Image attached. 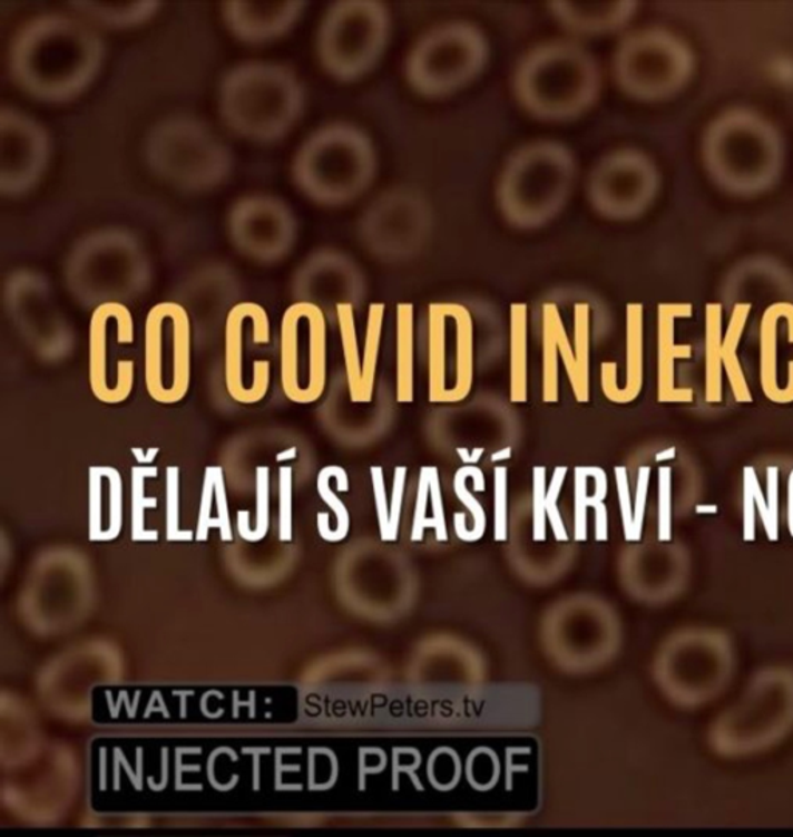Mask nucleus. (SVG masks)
<instances>
[{
    "mask_svg": "<svg viewBox=\"0 0 793 837\" xmlns=\"http://www.w3.org/2000/svg\"><path fill=\"white\" fill-rule=\"evenodd\" d=\"M106 42L79 16H35L16 31L8 47L7 69L23 94L46 105L77 100L101 74Z\"/></svg>",
    "mask_w": 793,
    "mask_h": 837,
    "instance_id": "1",
    "label": "nucleus"
},
{
    "mask_svg": "<svg viewBox=\"0 0 793 837\" xmlns=\"http://www.w3.org/2000/svg\"><path fill=\"white\" fill-rule=\"evenodd\" d=\"M510 86L515 100L530 117L572 121L588 114L600 98L601 69L582 43L552 39L522 55Z\"/></svg>",
    "mask_w": 793,
    "mask_h": 837,
    "instance_id": "2",
    "label": "nucleus"
},
{
    "mask_svg": "<svg viewBox=\"0 0 793 837\" xmlns=\"http://www.w3.org/2000/svg\"><path fill=\"white\" fill-rule=\"evenodd\" d=\"M307 105L304 82L291 67L247 61L232 67L217 87L221 120L242 140L270 145L283 140Z\"/></svg>",
    "mask_w": 793,
    "mask_h": 837,
    "instance_id": "3",
    "label": "nucleus"
},
{
    "mask_svg": "<svg viewBox=\"0 0 793 837\" xmlns=\"http://www.w3.org/2000/svg\"><path fill=\"white\" fill-rule=\"evenodd\" d=\"M577 182L578 160L566 143L529 142L503 164L496 182V206L513 228L546 227L565 212Z\"/></svg>",
    "mask_w": 793,
    "mask_h": 837,
    "instance_id": "4",
    "label": "nucleus"
},
{
    "mask_svg": "<svg viewBox=\"0 0 793 837\" xmlns=\"http://www.w3.org/2000/svg\"><path fill=\"white\" fill-rule=\"evenodd\" d=\"M379 174V153L366 130L349 121L320 126L301 143L291 166L297 192L321 206H344L363 196Z\"/></svg>",
    "mask_w": 793,
    "mask_h": 837,
    "instance_id": "5",
    "label": "nucleus"
},
{
    "mask_svg": "<svg viewBox=\"0 0 793 837\" xmlns=\"http://www.w3.org/2000/svg\"><path fill=\"white\" fill-rule=\"evenodd\" d=\"M143 162L158 181L182 193L219 188L234 169L233 149L194 115L176 114L154 123L143 138Z\"/></svg>",
    "mask_w": 793,
    "mask_h": 837,
    "instance_id": "6",
    "label": "nucleus"
},
{
    "mask_svg": "<svg viewBox=\"0 0 793 837\" xmlns=\"http://www.w3.org/2000/svg\"><path fill=\"white\" fill-rule=\"evenodd\" d=\"M148 253L128 228L94 230L79 237L66 263V281L75 299L89 308L123 303L149 283Z\"/></svg>",
    "mask_w": 793,
    "mask_h": 837,
    "instance_id": "7",
    "label": "nucleus"
},
{
    "mask_svg": "<svg viewBox=\"0 0 793 837\" xmlns=\"http://www.w3.org/2000/svg\"><path fill=\"white\" fill-rule=\"evenodd\" d=\"M489 38L473 22L450 21L425 31L404 59L403 75L412 93L440 100L461 93L490 62Z\"/></svg>",
    "mask_w": 793,
    "mask_h": 837,
    "instance_id": "8",
    "label": "nucleus"
},
{
    "mask_svg": "<svg viewBox=\"0 0 793 837\" xmlns=\"http://www.w3.org/2000/svg\"><path fill=\"white\" fill-rule=\"evenodd\" d=\"M392 36L390 10L380 0H339L316 30L321 69L340 82L368 77L382 61Z\"/></svg>",
    "mask_w": 793,
    "mask_h": 837,
    "instance_id": "9",
    "label": "nucleus"
},
{
    "mask_svg": "<svg viewBox=\"0 0 793 837\" xmlns=\"http://www.w3.org/2000/svg\"><path fill=\"white\" fill-rule=\"evenodd\" d=\"M193 321L177 301L150 308L143 331V374L154 402L170 407L192 390Z\"/></svg>",
    "mask_w": 793,
    "mask_h": 837,
    "instance_id": "10",
    "label": "nucleus"
},
{
    "mask_svg": "<svg viewBox=\"0 0 793 837\" xmlns=\"http://www.w3.org/2000/svg\"><path fill=\"white\" fill-rule=\"evenodd\" d=\"M280 376L285 398L312 405L327 387V319L319 305L295 301L280 327Z\"/></svg>",
    "mask_w": 793,
    "mask_h": 837,
    "instance_id": "11",
    "label": "nucleus"
},
{
    "mask_svg": "<svg viewBox=\"0 0 793 837\" xmlns=\"http://www.w3.org/2000/svg\"><path fill=\"white\" fill-rule=\"evenodd\" d=\"M272 323L263 305L242 301L224 327L225 388L234 402L253 407L272 385Z\"/></svg>",
    "mask_w": 793,
    "mask_h": 837,
    "instance_id": "12",
    "label": "nucleus"
},
{
    "mask_svg": "<svg viewBox=\"0 0 793 837\" xmlns=\"http://www.w3.org/2000/svg\"><path fill=\"white\" fill-rule=\"evenodd\" d=\"M137 377V337L128 305L105 303L89 323V387L98 402L125 403Z\"/></svg>",
    "mask_w": 793,
    "mask_h": 837,
    "instance_id": "13",
    "label": "nucleus"
},
{
    "mask_svg": "<svg viewBox=\"0 0 793 837\" xmlns=\"http://www.w3.org/2000/svg\"><path fill=\"white\" fill-rule=\"evenodd\" d=\"M474 383L473 320L461 304H432L428 398L431 403H459Z\"/></svg>",
    "mask_w": 793,
    "mask_h": 837,
    "instance_id": "14",
    "label": "nucleus"
},
{
    "mask_svg": "<svg viewBox=\"0 0 793 837\" xmlns=\"http://www.w3.org/2000/svg\"><path fill=\"white\" fill-rule=\"evenodd\" d=\"M233 247L256 263L284 260L295 247L300 222L291 204L273 194H247L234 201L225 217Z\"/></svg>",
    "mask_w": 793,
    "mask_h": 837,
    "instance_id": "15",
    "label": "nucleus"
},
{
    "mask_svg": "<svg viewBox=\"0 0 793 837\" xmlns=\"http://www.w3.org/2000/svg\"><path fill=\"white\" fill-rule=\"evenodd\" d=\"M53 143L41 121L19 107L0 110V193L10 199L38 188L49 171Z\"/></svg>",
    "mask_w": 793,
    "mask_h": 837,
    "instance_id": "16",
    "label": "nucleus"
},
{
    "mask_svg": "<svg viewBox=\"0 0 793 837\" xmlns=\"http://www.w3.org/2000/svg\"><path fill=\"white\" fill-rule=\"evenodd\" d=\"M652 166L634 150H613L595 162L586 177V201L598 216L625 221L652 199Z\"/></svg>",
    "mask_w": 793,
    "mask_h": 837,
    "instance_id": "17",
    "label": "nucleus"
},
{
    "mask_svg": "<svg viewBox=\"0 0 793 837\" xmlns=\"http://www.w3.org/2000/svg\"><path fill=\"white\" fill-rule=\"evenodd\" d=\"M434 212L427 197L410 186L376 194L359 216V235L376 250L408 247L430 233Z\"/></svg>",
    "mask_w": 793,
    "mask_h": 837,
    "instance_id": "18",
    "label": "nucleus"
},
{
    "mask_svg": "<svg viewBox=\"0 0 793 837\" xmlns=\"http://www.w3.org/2000/svg\"><path fill=\"white\" fill-rule=\"evenodd\" d=\"M6 300L16 327L39 351L58 354L69 347V328L41 275L30 270L13 273L7 281Z\"/></svg>",
    "mask_w": 793,
    "mask_h": 837,
    "instance_id": "19",
    "label": "nucleus"
},
{
    "mask_svg": "<svg viewBox=\"0 0 793 837\" xmlns=\"http://www.w3.org/2000/svg\"><path fill=\"white\" fill-rule=\"evenodd\" d=\"M303 0H227L222 21L237 41L267 43L291 33L303 18Z\"/></svg>",
    "mask_w": 793,
    "mask_h": 837,
    "instance_id": "20",
    "label": "nucleus"
},
{
    "mask_svg": "<svg viewBox=\"0 0 793 837\" xmlns=\"http://www.w3.org/2000/svg\"><path fill=\"white\" fill-rule=\"evenodd\" d=\"M355 278L346 257L332 250H320L304 261L293 280L296 301L319 305L324 315L340 304L355 305Z\"/></svg>",
    "mask_w": 793,
    "mask_h": 837,
    "instance_id": "21",
    "label": "nucleus"
},
{
    "mask_svg": "<svg viewBox=\"0 0 793 837\" xmlns=\"http://www.w3.org/2000/svg\"><path fill=\"white\" fill-rule=\"evenodd\" d=\"M547 11L562 30L580 38H598L620 30L634 11V3L614 0H552Z\"/></svg>",
    "mask_w": 793,
    "mask_h": 837,
    "instance_id": "22",
    "label": "nucleus"
},
{
    "mask_svg": "<svg viewBox=\"0 0 793 837\" xmlns=\"http://www.w3.org/2000/svg\"><path fill=\"white\" fill-rule=\"evenodd\" d=\"M123 478L110 466L90 467L89 470V538L97 543L114 542L121 534Z\"/></svg>",
    "mask_w": 793,
    "mask_h": 837,
    "instance_id": "23",
    "label": "nucleus"
},
{
    "mask_svg": "<svg viewBox=\"0 0 793 837\" xmlns=\"http://www.w3.org/2000/svg\"><path fill=\"white\" fill-rule=\"evenodd\" d=\"M601 390L609 402L626 405L634 402L644 390V348H642V309L630 305L628 321V359H626V383H617V364H601Z\"/></svg>",
    "mask_w": 793,
    "mask_h": 837,
    "instance_id": "24",
    "label": "nucleus"
},
{
    "mask_svg": "<svg viewBox=\"0 0 793 837\" xmlns=\"http://www.w3.org/2000/svg\"><path fill=\"white\" fill-rule=\"evenodd\" d=\"M69 6L79 18L112 30H128L153 21L160 11L158 0H74Z\"/></svg>",
    "mask_w": 793,
    "mask_h": 837,
    "instance_id": "25",
    "label": "nucleus"
},
{
    "mask_svg": "<svg viewBox=\"0 0 793 837\" xmlns=\"http://www.w3.org/2000/svg\"><path fill=\"white\" fill-rule=\"evenodd\" d=\"M793 315V305L776 304L765 312L763 334H761V388L765 398L773 403L793 402V360L789 362L786 387H780L779 363H776V321L780 317Z\"/></svg>",
    "mask_w": 793,
    "mask_h": 837,
    "instance_id": "26",
    "label": "nucleus"
},
{
    "mask_svg": "<svg viewBox=\"0 0 793 837\" xmlns=\"http://www.w3.org/2000/svg\"><path fill=\"white\" fill-rule=\"evenodd\" d=\"M219 529L222 542H232L227 487L221 467H206L202 487L200 510H198L197 542H206L209 531Z\"/></svg>",
    "mask_w": 793,
    "mask_h": 837,
    "instance_id": "27",
    "label": "nucleus"
},
{
    "mask_svg": "<svg viewBox=\"0 0 793 837\" xmlns=\"http://www.w3.org/2000/svg\"><path fill=\"white\" fill-rule=\"evenodd\" d=\"M674 305L660 308V356H659V382H657V399L662 403H689L693 402V390L676 387L674 362L676 359H688L692 349L676 347L673 340Z\"/></svg>",
    "mask_w": 793,
    "mask_h": 837,
    "instance_id": "28",
    "label": "nucleus"
},
{
    "mask_svg": "<svg viewBox=\"0 0 793 837\" xmlns=\"http://www.w3.org/2000/svg\"><path fill=\"white\" fill-rule=\"evenodd\" d=\"M529 400V362H527V309H511L510 402Z\"/></svg>",
    "mask_w": 793,
    "mask_h": 837,
    "instance_id": "29",
    "label": "nucleus"
},
{
    "mask_svg": "<svg viewBox=\"0 0 793 837\" xmlns=\"http://www.w3.org/2000/svg\"><path fill=\"white\" fill-rule=\"evenodd\" d=\"M747 313L748 304L736 305L723 344V368L730 388H732L733 398L737 403H751L753 400L751 388H748L747 379H745L743 368H741L736 356L737 341L741 339Z\"/></svg>",
    "mask_w": 793,
    "mask_h": 837,
    "instance_id": "30",
    "label": "nucleus"
},
{
    "mask_svg": "<svg viewBox=\"0 0 793 837\" xmlns=\"http://www.w3.org/2000/svg\"><path fill=\"white\" fill-rule=\"evenodd\" d=\"M396 402L414 400V349H412V309L399 308V339H396Z\"/></svg>",
    "mask_w": 793,
    "mask_h": 837,
    "instance_id": "31",
    "label": "nucleus"
},
{
    "mask_svg": "<svg viewBox=\"0 0 793 837\" xmlns=\"http://www.w3.org/2000/svg\"><path fill=\"white\" fill-rule=\"evenodd\" d=\"M354 308L355 305L347 303L340 304L336 308V321H339L341 341H343L349 395H351L352 402L362 403V359H360L359 344H356Z\"/></svg>",
    "mask_w": 793,
    "mask_h": 837,
    "instance_id": "32",
    "label": "nucleus"
},
{
    "mask_svg": "<svg viewBox=\"0 0 793 837\" xmlns=\"http://www.w3.org/2000/svg\"><path fill=\"white\" fill-rule=\"evenodd\" d=\"M707 354H705V400L723 402V344H721V305L707 312Z\"/></svg>",
    "mask_w": 793,
    "mask_h": 837,
    "instance_id": "33",
    "label": "nucleus"
},
{
    "mask_svg": "<svg viewBox=\"0 0 793 837\" xmlns=\"http://www.w3.org/2000/svg\"><path fill=\"white\" fill-rule=\"evenodd\" d=\"M575 348L574 354L577 360L578 387L574 391L578 403H588L590 400V305L586 303L575 304Z\"/></svg>",
    "mask_w": 793,
    "mask_h": 837,
    "instance_id": "34",
    "label": "nucleus"
},
{
    "mask_svg": "<svg viewBox=\"0 0 793 837\" xmlns=\"http://www.w3.org/2000/svg\"><path fill=\"white\" fill-rule=\"evenodd\" d=\"M468 478L473 479L474 490L483 492L486 490V476H483L482 470L476 466L461 467V469L456 471L454 475L453 487L456 495H458L459 502L470 510L471 517H473V527L468 529L467 533L462 534L459 538L466 543H474L478 542V539H481L483 534H486L487 517L481 503H479L478 499L470 494V490H468Z\"/></svg>",
    "mask_w": 793,
    "mask_h": 837,
    "instance_id": "35",
    "label": "nucleus"
},
{
    "mask_svg": "<svg viewBox=\"0 0 793 837\" xmlns=\"http://www.w3.org/2000/svg\"><path fill=\"white\" fill-rule=\"evenodd\" d=\"M383 305H371L366 344L362 360L363 391L362 403H369L374 396L376 364H379L380 335H382Z\"/></svg>",
    "mask_w": 793,
    "mask_h": 837,
    "instance_id": "36",
    "label": "nucleus"
},
{
    "mask_svg": "<svg viewBox=\"0 0 793 837\" xmlns=\"http://www.w3.org/2000/svg\"><path fill=\"white\" fill-rule=\"evenodd\" d=\"M542 327H545V363H542V400L546 403H557L560 400V376H558V344L557 331L549 313L542 311Z\"/></svg>",
    "mask_w": 793,
    "mask_h": 837,
    "instance_id": "37",
    "label": "nucleus"
},
{
    "mask_svg": "<svg viewBox=\"0 0 793 837\" xmlns=\"http://www.w3.org/2000/svg\"><path fill=\"white\" fill-rule=\"evenodd\" d=\"M341 469H343V467L340 466L324 467L319 474V479H316V489H319L321 499L331 507L333 515H335L336 518V527L333 529L329 543H339L341 539L346 538L349 527H351V518H349L346 506H344V503L336 497L335 492H333L331 487V479L335 478Z\"/></svg>",
    "mask_w": 793,
    "mask_h": 837,
    "instance_id": "38",
    "label": "nucleus"
},
{
    "mask_svg": "<svg viewBox=\"0 0 793 837\" xmlns=\"http://www.w3.org/2000/svg\"><path fill=\"white\" fill-rule=\"evenodd\" d=\"M150 476H157L154 467H134L133 470V492H134V519H133V538L134 542H156L153 535L145 531V518L143 510L154 507L157 499L145 497V479Z\"/></svg>",
    "mask_w": 793,
    "mask_h": 837,
    "instance_id": "39",
    "label": "nucleus"
},
{
    "mask_svg": "<svg viewBox=\"0 0 793 837\" xmlns=\"http://www.w3.org/2000/svg\"><path fill=\"white\" fill-rule=\"evenodd\" d=\"M270 529V470L268 467L256 469V518L255 526L242 539L257 543L265 538Z\"/></svg>",
    "mask_w": 793,
    "mask_h": 837,
    "instance_id": "40",
    "label": "nucleus"
},
{
    "mask_svg": "<svg viewBox=\"0 0 793 837\" xmlns=\"http://www.w3.org/2000/svg\"><path fill=\"white\" fill-rule=\"evenodd\" d=\"M673 470L672 467L659 469V542L673 538Z\"/></svg>",
    "mask_w": 793,
    "mask_h": 837,
    "instance_id": "41",
    "label": "nucleus"
},
{
    "mask_svg": "<svg viewBox=\"0 0 793 837\" xmlns=\"http://www.w3.org/2000/svg\"><path fill=\"white\" fill-rule=\"evenodd\" d=\"M567 471H569L567 470V467H557L552 475V483L549 484V487H547L546 492L547 518H549L550 525H552L555 538H557L558 542L565 543L567 542V539H569V537H567L566 526L565 523H562L560 509H558L557 503L558 498H560L562 484H565Z\"/></svg>",
    "mask_w": 793,
    "mask_h": 837,
    "instance_id": "42",
    "label": "nucleus"
},
{
    "mask_svg": "<svg viewBox=\"0 0 793 837\" xmlns=\"http://www.w3.org/2000/svg\"><path fill=\"white\" fill-rule=\"evenodd\" d=\"M588 479L586 467L575 469V539L586 542L588 539Z\"/></svg>",
    "mask_w": 793,
    "mask_h": 837,
    "instance_id": "43",
    "label": "nucleus"
},
{
    "mask_svg": "<svg viewBox=\"0 0 793 837\" xmlns=\"http://www.w3.org/2000/svg\"><path fill=\"white\" fill-rule=\"evenodd\" d=\"M166 492H168V510H166V538L169 542L192 539L193 535L184 534L178 529V470L177 467H168L166 470Z\"/></svg>",
    "mask_w": 793,
    "mask_h": 837,
    "instance_id": "44",
    "label": "nucleus"
},
{
    "mask_svg": "<svg viewBox=\"0 0 793 837\" xmlns=\"http://www.w3.org/2000/svg\"><path fill=\"white\" fill-rule=\"evenodd\" d=\"M430 499H431V518L428 527L434 529L435 539L446 543L448 539L446 510H443L442 487H440V475L435 467H430Z\"/></svg>",
    "mask_w": 793,
    "mask_h": 837,
    "instance_id": "45",
    "label": "nucleus"
},
{
    "mask_svg": "<svg viewBox=\"0 0 793 837\" xmlns=\"http://www.w3.org/2000/svg\"><path fill=\"white\" fill-rule=\"evenodd\" d=\"M546 467L533 469V539L546 542Z\"/></svg>",
    "mask_w": 793,
    "mask_h": 837,
    "instance_id": "46",
    "label": "nucleus"
},
{
    "mask_svg": "<svg viewBox=\"0 0 793 837\" xmlns=\"http://www.w3.org/2000/svg\"><path fill=\"white\" fill-rule=\"evenodd\" d=\"M495 539H507V467L495 469Z\"/></svg>",
    "mask_w": 793,
    "mask_h": 837,
    "instance_id": "47",
    "label": "nucleus"
},
{
    "mask_svg": "<svg viewBox=\"0 0 793 837\" xmlns=\"http://www.w3.org/2000/svg\"><path fill=\"white\" fill-rule=\"evenodd\" d=\"M428 499H430V467H422L419 476L418 502H415L414 522H412L411 539L422 542L428 526Z\"/></svg>",
    "mask_w": 793,
    "mask_h": 837,
    "instance_id": "48",
    "label": "nucleus"
},
{
    "mask_svg": "<svg viewBox=\"0 0 793 837\" xmlns=\"http://www.w3.org/2000/svg\"><path fill=\"white\" fill-rule=\"evenodd\" d=\"M371 478L372 487H374L380 534H382L383 542H390V502H388L386 484H384L382 467H371Z\"/></svg>",
    "mask_w": 793,
    "mask_h": 837,
    "instance_id": "49",
    "label": "nucleus"
},
{
    "mask_svg": "<svg viewBox=\"0 0 793 837\" xmlns=\"http://www.w3.org/2000/svg\"><path fill=\"white\" fill-rule=\"evenodd\" d=\"M649 479H652V469L648 466L640 467L637 476L636 503H634V542H640L642 533H644Z\"/></svg>",
    "mask_w": 793,
    "mask_h": 837,
    "instance_id": "50",
    "label": "nucleus"
},
{
    "mask_svg": "<svg viewBox=\"0 0 793 837\" xmlns=\"http://www.w3.org/2000/svg\"><path fill=\"white\" fill-rule=\"evenodd\" d=\"M618 503H620L621 522H624L625 538L634 542V510L630 504L628 471L625 467H616Z\"/></svg>",
    "mask_w": 793,
    "mask_h": 837,
    "instance_id": "51",
    "label": "nucleus"
},
{
    "mask_svg": "<svg viewBox=\"0 0 793 837\" xmlns=\"http://www.w3.org/2000/svg\"><path fill=\"white\" fill-rule=\"evenodd\" d=\"M407 467H396L394 484H392L390 506V542H395L399 535L400 515H402L404 486H407Z\"/></svg>",
    "mask_w": 793,
    "mask_h": 837,
    "instance_id": "52",
    "label": "nucleus"
},
{
    "mask_svg": "<svg viewBox=\"0 0 793 837\" xmlns=\"http://www.w3.org/2000/svg\"><path fill=\"white\" fill-rule=\"evenodd\" d=\"M744 478L747 479L748 483H751L756 509H758L760 518L763 519L765 535H767V538L771 539V542H779V538H776L775 534H773L771 512H768L767 499H765L763 489H761L758 475H756V471L755 469H753V467L748 466L744 469Z\"/></svg>",
    "mask_w": 793,
    "mask_h": 837,
    "instance_id": "53",
    "label": "nucleus"
},
{
    "mask_svg": "<svg viewBox=\"0 0 793 837\" xmlns=\"http://www.w3.org/2000/svg\"><path fill=\"white\" fill-rule=\"evenodd\" d=\"M765 481H767V506L771 512L773 534L780 538V517H779V492H780V470L779 467L771 466L765 470Z\"/></svg>",
    "mask_w": 793,
    "mask_h": 837,
    "instance_id": "54",
    "label": "nucleus"
},
{
    "mask_svg": "<svg viewBox=\"0 0 793 837\" xmlns=\"http://www.w3.org/2000/svg\"><path fill=\"white\" fill-rule=\"evenodd\" d=\"M756 538V504L751 483L744 478V539L747 543Z\"/></svg>",
    "mask_w": 793,
    "mask_h": 837,
    "instance_id": "55",
    "label": "nucleus"
},
{
    "mask_svg": "<svg viewBox=\"0 0 793 837\" xmlns=\"http://www.w3.org/2000/svg\"><path fill=\"white\" fill-rule=\"evenodd\" d=\"M586 474L589 478H594L595 487L594 494L589 497V507H595L597 504L605 502L606 495H608V476L600 467H586Z\"/></svg>",
    "mask_w": 793,
    "mask_h": 837,
    "instance_id": "56",
    "label": "nucleus"
},
{
    "mask_svg": "<svg viewBox=\"0 0 793 837\" xmlns=\"http://www.w3.org/2000/svg\"><path fill=\"white\" fill-rule=\"evenodd\" d=\"M595 509V539L597 542H608V510L605 504L600 503Z\"/></svg>",
    "mask_w": 793,
    "mask_h": 837,
    "instance_id": "57",
    "label": "nucleus"
},
{
    "mask_svg": "<svg viewBox=\"0 0 793 837\" xmlns=\"http://www.w3.org/2000/svg\"><path fill=\"white\" fill-rule=\"evenodd\" d=\"M787 526L789 534H791V537L793 538V470L791 471V475H789L787 483Z\"/></svg>",
    "mask_w": 793,
    "mask_h": 837,
    "instance_id": "58",
    "label": "nucleus"
},
{
    "mask_svg": "<svg viewBox=\"0 0 793 837\" xmlns=\"http://www.w3.org/2000/svg\"><path fill=\"white\" fill-rule=\"evenodd\" d=\"M696 510L697 512H713V514H715V512H717L716 506H712V507L697 506Z\"/></svg>",
    "mask_w": 793,
    "mask_h": 837,
    "instance_id": "59",
    "label": "nucleus"
}]
</instances>
